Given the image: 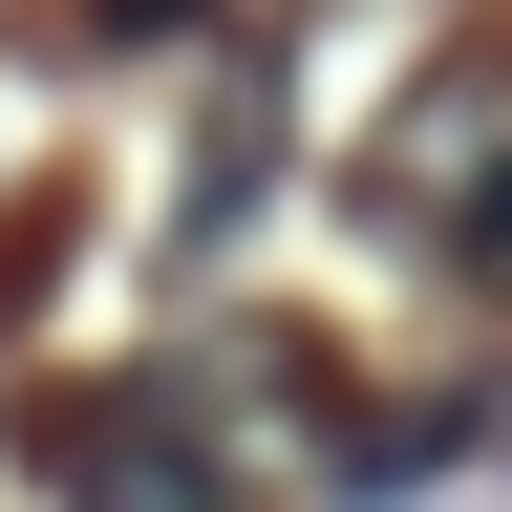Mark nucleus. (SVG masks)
<instances>
[{
  "label": "nucleus",
  "mask_w": 512,
  "mask_h": 512,
  "mask_svg": "<svg viewBox=\"0 0 512 512\" xmlns=\"http://www.w3.org/2000/svg\"><path fill=\"white\" fill-rule=\"evenodd\" d=\"M470 256H512V171H491V192H470Z\"/></svg>",
  "instance_id": "f257e3e1"
}]
</instances>
